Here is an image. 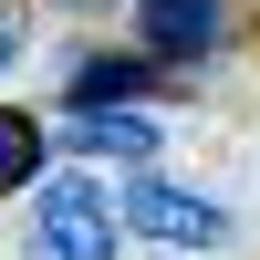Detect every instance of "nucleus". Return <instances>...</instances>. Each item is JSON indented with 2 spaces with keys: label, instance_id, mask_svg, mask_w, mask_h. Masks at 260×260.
<instances>
[{
  "label": "nucleus",
  "instance_id": "6e6552de",
  "mask_svg": "<svg viewBox=\"0 0 260 260\" xmlns=\"http://www.w3.org/2000/svg\"><path fill=\"white\" fill-rule=\"evenodd\" d=\"M42 11H83V21H94V11H125V0H42Z\"/></svg>",
  "mask_w": 260,
  "mask_h": 260
},
{
  "label": "nucleus",
  "instance_id": "423d86ee",
  "mask_svg": "<svg viewBox=\"0 0 260 260\" xmlns=\"http://www.w3.org/2000/svg\"><path fill=\"white\" fill-rule=\"evenodd\" d=\"M62 156L52 115H31V104H0V198H31V177Z\"/></svg>",
  "mask_w": 260,
  "mask_h": 260
},
{
  "label": "nucleus",
  "instance_id": "f257e3e1",
  "mask_svg": "<svg viewBox=\"0 0 260 260\" xmlns=\"http://www.w3.org/2000/svg\"><path fill=\"white\" fill-rule=\"evenodd\" d=\"M115 250H125L115 177L83 156H52L31 177V260H115Z\"/></svg>",
  "mask_w": 260,
  "mask_h": 260
},
{
  "label": "nucleus",
  "instance_id": "0eeeda50",
  "mask_svg": "<svg viewBox=\"0 0 260 260\" xmlns=\"http://www.w3.org/2000/svg\"><path fill=\"white\" fill-rule=\"evenodd\" d=\"M21 42H31V21H21V0H0V73L21 62Z\"/></svg>",
  "mask_w": 260,
  "mask_h": 260
},
{
  "label": "nucleus",
  "instance_id": "39448f33",
  "mask_svg": "<svg viewBox=\"0 0 260 260\" xmlns=\"http://www.w3.org/2000/svg\"><path fill=\"white\" fill-rule=\"evenodd\" d=\"M167 94H177V73H167L146 42L73 52V73H62V104H167Z\"/></svg>",
  "mask_w": 260,
  "mask_h": 260
},
{
  "label": "nucleus",
  "instance_id": "20e7f679",
  "mask_svg": "<svg viewBox=\"0 0 260 260\" xmlns=\"http://www.w3.org/2000/svg\"><path fill=\"white\" fill-rule=\"evenodd\" d=\"M52 136H62V156H83V167H156L167 156V115L156 104H62Z\"/></svg>",
  "mask_w": 260,
  "mask_h": 260
},
{
  "label": "nucleus",
  "instance_id": "7ed1b4c3",
  "mask_svg": "<svg viewBox=\"0 0 260 260\" xmlns=\"http://www.w3.org/2000/svg\"><path fill=\"white\" fill-rule=\"evenodd\" d=\"M125 42H146L177 83H198L208 62L240 52V0H125Z\"/></svg>",
  "mask_w": 260,
  "mask_h": 260
},
{
  "label": "nucleus",
  "instance_id": "f03ea898",
  "mask_svg": "<svg viewBox=\"0 0 260 260\" xmlns=\"http://www.w3.org/2000/svg\"><path fill=\"white\" fill-rule=\"evenodd\" d=\"M115 208H125V240H156V250H229V208L208 187L167 177V167H115Z\"/></svg>",
  "mask_w": 260,
  "mask_h": 260
}]
</instances>
